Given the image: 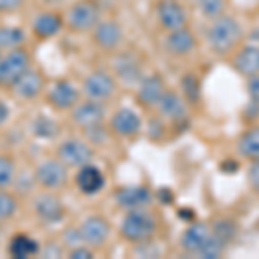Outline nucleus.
<instances>
[{"label": "nucleus", "instance_id": "f257e3e1", "mask_svg": "<svg viewBox=\"0 0 259 259\" xmlns=\"http://www.w3.org/2000/svg\"><path fill=\"white\" fill-rule=\"evenodd\" d=\"M244 38V28L242 24L232 16H220L212 19L209 28L206 31V40L212 54L216 56H228L239 47V44Z\"/></svg>", "mask_w": 259, "mask_h": 259}, {"label": "nucleus", "instance_id": "f03ea898", "mask_svg": "<svg viewBox=\"0 0 259 259\" xmlns=\"http://www.w3.org/2000/svg\"><path fill=\"white\" fill-rule=\"evenodd\" d=\"M157 221L154 214L145 209L126 211V216L119 225V235L126 242L140 244V242L150 240L156 235Z\"/></svg>", "mask_w": 259, "mask_h": 259}, {"label": "nucleus", "instance_id": "7ed1b4c3", "mask_svg": "<svg viewBox=\"0 0 259 259\" xmlns=\"http://www.w3.org/2000/svg\"><path fill=\"white\" fill-rule=\"evenodd\" d=\"M31 57L26 49H12L0 59V87L2 89H14L19 78L30 69Z\"/></svg>", "mask_w": 259, "mask_h": 259}, {"label": "nucleus", "instance_id": "20e7f679", "mask_svg": "<svg viewBox=\"0 0 259 259\" xmlns=\"http://www.w3.org/2000/svg\"><path fill=\"white\" fill-rule=\"evenodd\" d=\"M100 21L99 7L94 0H80V2L73 4L68 11V18L66 24L71 31L74 33H85L92 31Z\"/></svg>", "mask_w": 259, "mask_h": 259}, {"label": "nucleus", "instance_id": "39448f33", "mask_svg": "<svg viewBox=\"0 0 259 259\" xmlns=\"http://www.w3.org/2000/svg\"><path fill=\"white\" fill-rule=\"evenodd\" d=\"M57 157L68 168H81L94 159V149L89 142L80 139H68L57 147Z\"/></svg>", "mask_w": 259, "mask_h": 259}, {"label": "nucleus", "instance_id": "423d86ee", "mask_svg": "<svg viewBox=\"0 0 259 259\" xmlns=\"http://www.w3.org/2000/svg\"><path fill=\"white\" fill-rule=\"evenodd\" d=\"M35 182L47 190H59L68 183V166L57 159H47L35 169Z\"/></svg>", "mask_w": 259, "mask_h": 259}, {"label": "nucleus", "instance_id": "0eeeda50", "mask_svg": "<svg viewBox=\"0 0 259 259\" xmlns=\"http://www.w3.org/2000/svg\"><path fill=\"white\" fill-rule=\"evenodd\" d=\"M156 16L159 26L166 33L187 28V23H189L187 11L183 9L182 2H177V0H159L156 6Z\"/></svg>", "mask_w": 259, "mask_h": 259}, {"label": "nucleus", "instance_id": "6e6552de", "mask_svg": "<svg viewBox=\"0 0 259 259\" xmlns=\"http://www.w3.org/2000/svg\"><path fill=\"white\" fill-rule=\"evenodd\" d=\"M83 94L87 99L104 102L114 97L116 94V80L107 71H94L83 81Z\"/></svg>", "mask_w": 259, "mask_h": 259}, {"label": "nucleus", "instance_id": "1a4fd4ad", "mask_svg": "<svg viewBox=\"0 0 259 259\" xmlns=\"http://www.w3.org/2000/svg\"><path fill=\"white\" fill-rule=\"evenodd\" d=\"M116 206L124 211L145 209L154 200V194L145 185H128L121 187L114 194Z\"/></svg>", "mask_w": 259, "mask_h": 259}, {"label": "nucleus", "instance_id": "9d476101", "mask_svg": "<svg viewBox=\"0 0 259 259\" xmlns=\"http://www.w3.org/2000/svg\"><path fill=\"white\" fill-rule=\"evenodd\" d=\"M114 74L116 78L124 83L128 87H135L142 81L144 74V66H142V61L135 54L132 52H121L116 56L114 59Z\"/></svg>", "mask_w": 259, "mask_h": 259}, {"label": "nucleus", "instance_id": "9b49d317", "mask_svg": "<svg viewBox=\"0 0 259 259\" xmlns=\"http://www.w3.org/2000/svg\"><path fill=\"white\" fill-rule=\"evenodd\" d=\"M33 211H35L36 218L49 225L61 223L66 216V209L62 206L61 199L54 195L52 192H44V194L36 195L35 200H33Z\"/></svg>", "mask_w": 259, "mask_h": 259}, {"label": "nucleus", "instance_id": "f8f14e48", "mask_svg": "<svg viewBox=\"0 0 259 259\" xmlns=\"http://www.w3.org/2000/svg\"><path fill=\"white\" fill-rule=\"evenodd\" d=\"M80 100V90L69 80H57L47 92V102L56 111H71Z\"/></svg>", "mask_w": 259, "mask_h": 259}, {"label": "nucleus", "instance_id": "ddd939ff", "mask_svg": "<svg viewBox=\"0 0 259 259\" xmlns=\"http://www.w3.org/2000/svg\"><path fill=\"white\" fill-rule=\"evenodd\" d=\"M80 233L89 247H102L111 235V225L106 218L99 214H92L83 220L80 225Z\"/></svg>", "mask_w": 259, "mask_h": 259}, {"label": "nucleus", "instance_id": "4468645a", "mask_svg": "<svg viewBox=\"0 0 259 259\" xmlns=\"http://www.w3.org/2000/svg\"><path fill=\"white\" fill-rule=\"evenodd\" d=\"M71 119L78 128H90L95 124L104 123L106 119V109L97 100L87 99L85 102H78L76 106L71 109Z\"/></svg>", "mask_w": 259, "mask_h": 259}, {"label": "nucleus", "instance_id": "2eb2a0df", "mask_svg": "<svg viewBox=\"0 0 259 259\" xmlns=\"http://www.w3.org/2000/svg\"><path fill=\"white\" fill-rule=\"evenodd\" d=\"M166 90L168 89H166V83L162 80L161 74L157 73L147 74L137 85V100H139V104L142 107H145V109L156 107Z\"/></svg>", "mask_w": 259, "mask_h": 259}, {"label": "nucleus", "instance_id": "dca6fc26", "mask_svg": "<svg viewBox=\"0 0 259 259\" xmlns=\"http://www.w3.org/2000/svg\"><path fill=\"white\" fill-rule=\"evenodd\" d=\"M92 31H94V44L100 50L112 52V50H116L123 44V28L114 19L99 21V24Z\"/></svg>", "mask_w": 259, "mask_h": 259}, {"label": "nucleus", "instance_id": "f3484780", "mask_svg": "<svg viewBox=\"0 0 259 259\" xmlns=\"http://www.w3.org/2000/svg\"><path fill=\"white\" fill-rule=\"evenodd\" d=\"M111 132L121 139H132L142 130V119L139 112H135L130 107H121L111 116L109 119Z\"/></svg>", "mask_w": 259, "mask_h": 259}, {"label": "nucleus", "instance_id": "a211bd4d", "mask_svg": "<svg viewBox=\"0 0 259 259\" xmlns=\"http://www.w3.org/2000/svg\"><path fill=\"white\" fill-rule=\"evenodd\" d=\"M211 237V227L202 221H192V223L183 230L182 237H180V245L187 254H194L197 256L202 245L206 244L207 239Z\"/></svg>", "mask_w": 259, "mask_h": 259}, {"label": "nucleus", "instance_id": "6ab92c4d", "mask_svg": "<svg viewBox=\"0 0 259 259\" xmlns=\"http://www.w3.org/2000/svg\"><path fill=\"white\" fill-rule=\"evenodd\" d=\"M166 50L175 57H187L197 49V36L189 28L169 31L164 38Z\"/></svg>", "mask_w": 259, "mask_h": 259}, {"label": "nucleus", "instance_id": "aec40b11", "mask_svg": "<svg viewBox=\"0 0 259 259\" xmlns=\"http://www.w3.org/2000/svg\"><path fill=\"white\" fill-rule=\"evenodd\" d=\"M74 183H76L78 190L83 195H95L106 185V177H104L102 169L89 162V164L78 168V173L74 177Z\"/></svg>", "mask_w": 259, "mask_h": 259}, {"label": "nucleus", "instance_id": "412c9836", "mask_svg": "<svg viewBox=\"0 0 259 259\" xmlns=\"http://www.w3.org/2000/svg\"><path fill=\"white\" fill-rule=\"evenodd\" d=\"M232 68L244 78L259 74V45L249 44L237 50L232 57Z\"/></svg>", "mask_w": 259, "mask_h": 259}, {"label": "nucleus", "instance_id": "4be33fe9", "mask_svg": "<svg viewBox=\"0 0 259 259\" xmlns=\"http://www.w3.org/2000/svg\"><path fill=\"white\" fill-rule=\"evenodd\" d=\"M161 118L169 121H183L187 119V100L178 92L166 90L156 106Z\"/></svg>", "mask_w": 259, "mask_h": 259}, {"label": "nucleus", "instance_id": "5701e85b", "mask_svg": "<svg viewBox=\"0 0 259 259\" xmlns=\"http://www.w3.org/2000/svg\"><path fill=\"white\" fill-rule=\"evenodd\" d=\"M45 89V80L36 69H28L23 76L19 78V81L14 85L16 95L24 100H33L44 92Z\"/></svg>", "mask_w": 259, "mask_h": 259}, {"label": "nucleus", "instance_id": "b1692460", "mask_svg": "<svg viewBox=\"0 0 259 259\" xmlns=\"http://www.w3.org/2000/svg\"><path fill=\"white\" fill-rule=\"evenodd\" d=\"M7 254L14 259L33 257V256H36V254H40V244H38V240L31 239L26 233H16L9 240Z\"/></svg>", "mask_w": 259, "mask_h": 259}, {"label": "nucleus", "instance_id": "393cba45", "mask_svg": "<svg viewBox=\"0 0 259 259\" xmlns=\"http://www.w3.org/2000/svg\"><path fill=\"white\" fill-rule=\"evenodd\" d=\"M64 19L57 12H41L33 19V33L38 38H52L62 30Z\"/></svg>", "mask_w": 259, "mask_h": 259}, {"label": "nucleus", "instance_id": "a878e982", "mask_svg": "<svg viewBox=\"0 0 259 259\" xmlns=\"http://www.w3.org/2000/svg\"><path fill=\"white\" fill-rule=\"evenodd\" d=\"M237 152L240 157L254 161L259 157V126H250L237 140Z\"/></svg>", "mask_w": 259, "mask_h": 259}, {"label": "nucleus", "instance_id": "bb28decb", "mask_svg": "<svg viewBox=\"0 0 259 259\" xmlns=\"http://www.w3.org/2000/svg\"><path fill=\"white\" fill-rule=\"evenodd\" d=\"M31 132L36 139L52 140L59 135V124L49 116H36L31 124Z\"/></svg>", "mask_w": 259, "mask_h": 259}, {"label": "nucleus", "instance_id": "cd10ccee", "mask_svg": "<svg viewBox=\"0 0 259 259\" xmlns=\"http://www.w3.org/2000/svg\"><path fill=\"white\" fill-rule=\"evenodd\" d=\"M180 89H182V95L185 97L187 102L197 104L202 95V87H200V80L195 73H185L180 80Z\"/></svg>", "mask_w": 259, "mask_h": 259}, {"label": "nucleus", "instance_id": "c85d7f7f", "mask_svg": "<svg viewBox=\"0 0 259 259\" xmlns=\"http://www.w3.org/2000/svg\"><path fill=\"white\" fill-rule=\"evenodd\" d=\"M26 40V33L18 26H0V49L12 50L18 49Z\"/></svg>", "mask_w": 259, "mask_h": 259}, {"label": "nucleus", "instance_id": "c756f323", "mask_svg": "<svg viewBox=\"0 0 259 259\" xmlns=\"http://www.w3.org/2000/svg\"><path fill=\"white\" fill-rule=\"evenodd\" d=\"M195 7L207 19H216L227 11V0H195Z\"/></svg>", "mask_w": 259, "mask_h": 259}, {"label": "nucleus", "instance_id": "7c9ffc66", "mask_svg": "<svg viewBox=\"0 0 259 259\" xmlns=\"http://www.w3.org/2000/svg\"><path fill=\"white\" fill-rule=\"evenodd\" d=\"M211 232L218 237L220 240H223L225 244H230L237 235V225L228 218H221L218 221H214L211 227Z\"/></svg>", "mask_w": 259, "mask_h": 259}, {"label": "nucleus", "instance_id": "2f4dec72", "mask_svg": "<svg viewBox=\"0 0 259 259\" xmlns=\"http://www.w3.org/2000/svg\"><path fill=\"white\" fill-rule=\"evenodd\" d=\"M225 250H227V244H225L223 240H220L218 237L211 232V237L207 239L206 244L202 245V249L199 250L197 256L204 259H218L223 256Z\"/></svg>", "mask_w": 259, "mask_h": 259}, {"label": "nucleus", "instance_id": "473e14b6", "mask_svg": "<svg viewBox=\"0 0 259 259\" xmlns=\"http://www.w3.org/2000/svg\"><path fill=\"white\" fill-rule=\"evenodd\" d=\"M16 178V166L11 156L0 154V189H7L14 183Z\"/></svg>", "mask_w": 259, "mask_h": 259}, {"label": "nucleus", "instance_id": "72a5a7b5", "mask_svg": "<svg viewBox=\"0 0 259 259\" xmlns=\"http://www.w3.org/2000/svg\"><path fill=\"white\" fill-rule=\"evenodd\" d=\"M18 211V200L12 194L0 189V221H7Z\"/></svg>", "mask_w": 259, "mask_h": 259}, {"label": "nucleus", "instance_id": "f704fd0d", "mask_svg": "<svg viewBox=\"0 0 259 259\" xmlns=\"http://www.w3.org/2000/svg\"><path fill=\"white\" fill-rule=\"evenodd\" d=\"M85 137L89 139L90 145H100L107 140V130L104 128V123L100 124H95V126H90L85 130Z\"/></svg>", "mask_w": 259, "mask_h": 259}, {"label": "nucleus", "instance_id": "c9c22d12", "mask_svg": "<svg viewBox=\"0 0 259 259\" xmlns=\"http://www.w3.org/2000/svg\"><path fill=\"white\" fill-rule=\"evenodd\" d=\"M62 239H64V245H68L69 249H74V247H78V245L85 244L80 233V228H68L64 232V235H62Z\"/></svg>", "mask_w": 259, "mask_h": 259}, {"label": "nucleus", "instance_id": "e433bc0d", "mask_svg": "<svg viewBox=\"0 0 259 259\" xmlns=\"http://www.w3.org/2000/svg\"><path fill=\"white\" fill-rule=\"evenodd\" d=\"M247 182L250 189L256 192V194H259V157L250 161V166L247 169Z\"/></svg>", "mask_w": 259, "mask_h": 259}, {"label": "nucleus", "instance_id": "4c0bfd02", "mask_svg": "<svg viewBox=\"0 0 259 259\" xmlns=\"http://www.w3.org/2000/svg\"><path fill=\"white\" fill-rule=\"evenodd\" d=\"M139 247H142L144 250L137 249V254H139L140 257H157L161 254V249L157 247L156 244L152 242V239L150 240H145V242H140V244H137Z\"/></svg>", "mask_w": 259, "mask_h": 259}, {"label": "nucleus", "instance_id": "58836bf2", "mask_svg": "<svg viewBox=\"0 0 259 259\" xmlns=\"http://www.w3.org/2000/svg\"><path fill=\"white\" fill-rule=\"evenodd\" d=\"M147 135H149V139H152L154 142L161 140L162 137H164V123H162V119L154 118L150 121L149 128H147Z\"/></svg>", "mask_w": 259, "mask_h": 259}, {"label": "nucleus", "instance_id": "ea45409f", "mask_svg": "<svg viewBox=\"0 0 259 259\" xmlns=\"http://www.w3.org/2000/svg\"><path fill=\"white\" fill-rule=\"evenodd\" d=\"M247 95L250 102L259 106V74L247 78Z\"/></svg>", "mask_w": 259, "mask_h": 259}, {"label": "nucleus", "instance_id": "a19ab883", "mask_svg": "<svg viewBox=\"0 0 259 259\" xmlns=\"http://www.w3.org/2000/svg\"><path fill=\"white\" fill-rule=\"evenodd\" d=\"M26 0H0V14H9V12H16L23 7Z\"/></svg>", "mask_w": 259, "mask_h": 259}, {"label": "nucleus", "instance_id": "79ce46f5", "mask_svg": "<svg viewBox=\"0 0 259 259\" xmlns=\"http://www.w3.org/2000/svg\"><path fill=\"white\" fill-rule=\"evenodd\" d=\"M69 257L71 259H90L94 257V252H92V247L89 245H78V247L69 250Z\"/></svg>", "mask_w": 259, "mask_h": 259}, {"label": "nucleus", "instance_id": "37998d69", "mask_svg": "<svg viewBox=\"0 0 259 259\" xmlns=\"http://www.w3.org/2000/svg\"><path fill=\"white\" fill-rule=\"evenodd\" d=\"M11 118V109L4 100H0V126L7 123V119Z\"/></svg>", "mask_w": 259, "mask_h": 259}, {"label": "nucleus", "instance_id": "c03bdc74", "mask_svg": "<svg viewBox=\"0 0 259 259\" xmlns=\"http://www.w3.org/2000/svg\"><path fill=\"white\" fill-rule=\"evenodd\" d=\"M178 214H180V218H182V220L190 221V223L195 220V212L192 211V209H189V207H180V209H178Z\"/></svg>", "mask_w": 259, "mask_h": 259}, {"label": "nucleus", "instance_id": "a18cd8bd", "mask_svg": "<svg viewBox=\"0 0 259 259\" xmlns=\"http://www.w3.org/2000/svg\"><path fill=\"white\" fill-rule=\"evenodd\" d=\"M159 199L164 200V204H171L173 202V194H171V190L168 187H164V189L159 190Z\"/></svg>", "mask_w": 259, "mask_h": 259}, {"label": "nucleus", "instance_id": "49530a36", "mask_svg": "<svg viewBox=\"0 0 259 259\" xmlns=\"http://www.w3.org/2000/svg\"><path fill=\"white\" fill-rule=\"evenodd\" d=\"M249 38H250V41H252V44H257L259 45V28H256L254 31H250Z\"/></svg>", "mask_w": 259, "mask_h": 259}, {"label": "nucleus", "instance_id": "de8ad7c7", "mask_svg": "<svg viewBox=\"0 0 259 259\" xmlns=\"http://www.w3.org/2000/svg\"><path fill=\"white\" fill-rule=\"evenodd\" d=\"M2 56H4V54H2V49H0V59H2Z\"/></svg>", "mask_w": 259, "mask_h": 259}, {"label": "nucleus", "instance_id": "09e8293b", "mask_svg": "<svg viewBox=\"0 0 259 259\" xmlns=\"http://www.w3.org/2000/svg\"><path fill=\"white\" fill-rule=\"evenodd\" d=\"M177 2H183V0H177Z\"/></svg>", "mask_w": 259, "mask_h": 259}]
</instances>
